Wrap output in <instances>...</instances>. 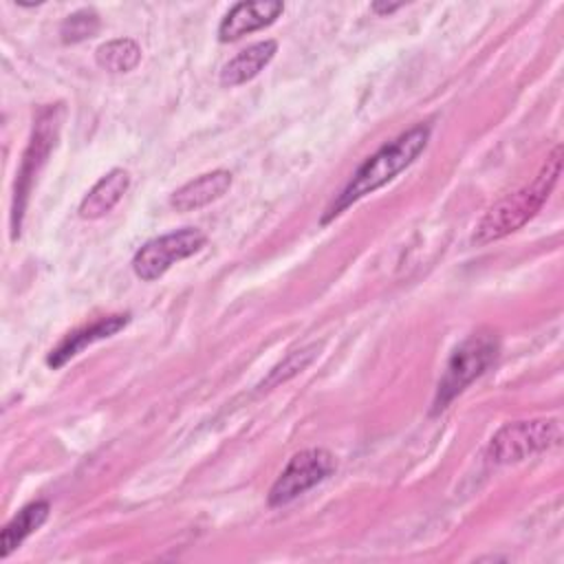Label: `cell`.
<instances>
[{"mask_svg":"<svg viewBox=\"0 0 564 564\" xmlns=\"http://www.w3.org/2000/svg\"><path fill=\"white\" fill-rule=\"evenodd\" d=\"M48 502L46 500H37V502H31L26 507H22L2 529L0 533V555L7 557L13 549H18L33 531H37L46 518H48Z\"/></svg>","mask_w":564,"mask_h":564,"instance_id":"cell-13","label":"cell"},{"mask_svg":"<svg viewBox=\"0 0 564 564\" xmlns=\"http://www.w3.org/2000/svg\"><path fill=\"white\" fill-rule=\"evenodd\" d=\"M560 172H562V148L555 145L529 185L520 187L513 194H507L505 198H500L496 205L487 209V214L476 225L474 242L487 245L527 225L546 203L549 194L553 192L560 178Z\"/></svg>","mask_w":564,"mask_h":564,"instance_id":"cell-2","label":"cell"},{"mask_svg":"<svg viewBox=\"0 0 564 564\" xmlns=\"http://www.w3.org/2000/svg\"><path fill=\"white\" fill-rule=\"evenodd\" d=\"M432 128L427 123H416L410 130L401 132L390 143H383L375 154H370L348 178L341 192L333 198L322 216V225L335 220L350 205L361 200L364 196L377 192L386 183H390L399 172L410 167L419 154L427 148Z\"/></svg>","mask_w":564,"mask_h":564,"instance_id":"cell-1","label":"cell"},{"mask_svg":"<svg viewBox=\"0 0 564 564\" xmlns=\"http://www.w3.org/2000/svg\"><path fill=\"white\" fill-rule=\"evenodd\" d=\"M284 11L282 2L262 0V2H238L234 4L218 24V40L234 42L247 33L273 24Z\"/></svg>","mask_w":564,"mask_h":564,"instance_id":"cell-9","label":"cell"},{"mask_svg":"<svg viewBox=\"0 0 564 564\" xmlns=\"http://www.w3.org/2000/svg\"><path fill=\"white\" fill-rule=\"evenodd\" d=\"M130 322V315L128 313H117V315H108V317H99L97 322L93 324H86L82 328H75L70 330L55 348H51L48 357H46V364L51 368H62L64 364H68L73 357H77L86 346L99 341V339H106V337H112L115 333H119L121 328H126V324Z\"/></svg>","mask_w":564,"mask_h":564,"instance_id":"cell-8","label":"cell"},{"mask_svg":"<svg viewBox=\"0 0 564 564\" xmlns=\"http://www.w3.org/2000/svg\"><path fill=\"white\" fill-rule=\"evenodd\" d=\"M317 350H319V346H308V348H302V350L291 352L280 366H275V368L271 370V375L267 377V381H262L260 388L267 390V388H271V386H278V383H282V381L295 377L297 372H302V370L315 359Z\"/></svg>","mask_w":564,"mask_h":564,"instance_id":"cell-16","label":"cell"},{"mask_svg":"<svg viewBox=\"0 0 564 564\" xmlns=\"http://www.w3.org/2000/svg\"><path fill=\"white\" fill-rule=\"evenodd\" d=\"M401 7H403L401 2H397V4H381V2H375V4H372V11H375V13H381V15H388V13L399 11Z\"/></svg>","mask_w":564,"mask_h":564,"instance_id":"cell-17","label":"cell"},{"mask_svg":"<svg viewBox=\"0 0 564 564\" xmlns=\"http://www.w3.org/2000/svg\"><path fill=\"white\" fill-rule=\"evenodd\" d=\"M62 117H64V108L57 106H46L37 112L35 117V126L29 139V145L22 154V163L18 170V178H15V189H13V212H11V223H13V238L20 231V220L26 207V198L31 194L33 181L37 178L42 165L46 163L51 150L57 143L59 137V128H62Z\"/></svg>","mask_w":564,"mask_h":564,"instance_id":"cell-4","label":"cell"},{"mask_svg":"<svg viewBox=\"0 0 564 564\" xmlns=\"http://www.w3.org/2000/svg\"><path fill=\"white\" fill-rule=\"evenodd\" d=\"M498 337L494 333L469 335L447 359L438 379L432 412L445 410L471 381H476L498 357Z\"/></svg>","mask_w":564,"mask_h":564,"instance_id":"cell-3","label":"cell"},{"mask_svg":"<svg viewBox=\"0 0 564 564\" xmlns=\"http://www.w3.org/2000/svg\"><path fill=\"white\" fill-rule=\"evenodd\" d=\"M207 238L194 227H183L148 240L132 258V271L143 282L159 280L172 264L185 260L205 247Z\"/></svg>","mask_w":564,"mask_h":564,"instance_id":"cell-6","label":"cell"},{"mask_svg":"<svg viewBox=\"0 0 564 564\" xmlns=\"http://www.w3.org/2000/svg\"><path fill=\"white\" fill-rule=\"evenodd\" d=\"M335 471V456L328 449L311 447L291 456L282 474L269 489V505L282 507L322 482Z\"/></svg>","mask_w":564,"mask_h":564,"instance_id":"cell-7","label":"cell"},{"mask_svg":"<svg viewBox=\"0 0 564 564\" xmlns=\"http://www.w3.org/2000/svg\"><path fill=\"white\" fill-rule=\"evenodd\" d=\"M562 441V425L557 419H529L502 425L489 443V458L500 465L524 460L533 454L546 452Z\"/></svg>","mask_w":564,"mask_h":564,"instance_id":"cell-5","label":"cell"},{"mask_svg":"<svg viewBox=\"0 0 564 564\" xmlns=\"http://www.w3.org/2000/svg\"><path fill=\"white\" fill-rule=\"evenodd\" d=\"M231 181H234L231 172H227V170H214V172L200 174V176L192 178L189 183H185L183 187H178L176 192H172L170 205L176 212L200 209V207L223 198L229 192Z\"/></svg>","mask_w":564,"mask_h":564,"instance_id":"cell-10","label":"cell"},{"mask_svg":"<svg viewBox=\"0 0 564 564\" xmlns=\"http://www.w3.org/2000/svg\"><path fill=\"white\" fill-rule=\"evenodd\" d=\"M95 59L108 73H128L141 62V46L130 37L110 40L95 51Z\"/></svg>","mask_w":564,"mask_h":564,"instance_id":"cell-14","label":"cell"},{"mask_svg":"<svg viewBox=\"0 0 564 564\" xmlns=\"http://www.w3.org/2000/svg\"><path fill=\"white\" fill-rule=\"evenodd\" d=\"M275 51H278V44L273 40H262V42L247 46L245 51H240L236 57H231L223 66L220 84L223 86H240V84L251 82L256 75H260V70H264V66H269Z\"/></svg>","mask_w":564,"mask_h":564,"instance_id":"cell-12","label":"cell"},{"mask_svg":"<svg viewBox=\"0 0 564 564\" xmlns=\"http://www.w3.org/2000/svg\"><path fill=\"white\" fill-rule=\"evenodd\" d=\"M97 31H99V15L93 9H79L70 15H66L59 26L62 42H66V44H77L82 40H88Z\"/></svg>","mask_w":564,"mask_h":564,"instance_id":"cell-15","label":"cell"},{"mask_svg":"<svg viewBox=\"0 0 564 564\" xmlns=\"http://www.w3.org/2000/svg\"><path fill=\"white\" fill-rule=\"evenodd\" d=\"M128 185H130V176L126 170H121V167L110 170L82 198L79 216L86 220H97V218L106 216L121 200Z\"/></svg>","mask_w":564,"mask_h":564,"instance_id":"cell-11","label":"cell"}]
</instances>
